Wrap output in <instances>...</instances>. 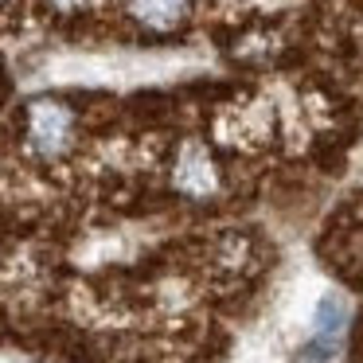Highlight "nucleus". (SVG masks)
I'll return each instance as SVG.
<instances>
[{
    "mask_svg": "<svg viewBox=\"0 0 363 363\" xmlns=\"http://www.w3.org/2000/svg\"><path fill=\"white\" fill-rule=\"evenodd\" d=\"M347 316L352 313H347L344 297H324L320 308H316V316H313V336L301 347V363H332V355L344 344Z\"/></svg>",
    "mask_w": 363,
    "mask_h": 363,
    "instance_id": "obj_1",
    "label": "nucleus"
},
{
    "mask_svg": "<svg viewBox=\"0 0 363 363\" xmlns=\"http://www.w3.org/2000/svg\"><path fill=\"white\" fill-rule=\"evenodd\" d=\"M28 133H32V145L40 152H59L71 141V110H63L59 102H35Z\"/></svg>",
    "mask_w": 363,
    "mask_h": 363,
    "instance_id": "obj_2",
    "label": "nucleus"
},
{
    "mask_svg": "<svg viewBox=\"0 0 363 363\" xmlns=\"http://www.w3.org/2000/svg\"><path fill=\"white\" fill-rule=\"evenodd\" d=\"M129 9L152 28H168L176 24V16L184 12V0H129Z\"/></svg>",
    "mask_w": 363,
    "mask_h": 363,
    "instance_id": "obj_3",
    "label": "nucleus"
}]
</instances>
